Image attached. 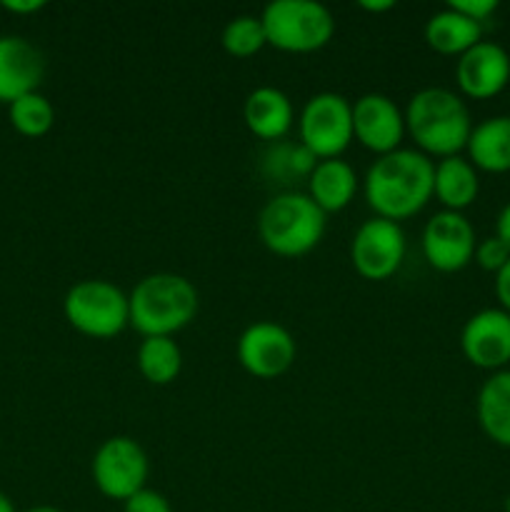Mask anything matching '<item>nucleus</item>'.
<instances>
[{
	"label": "nucleus",
	"mask_w": 510,
	"mask_h": 512,
	"mask_svg": "<svg viewBox=\"0 0 510 512\" xmlns=\"http://www.w3.org/2000/svg\"><path fill=\"white\" fill-rule=\"evenodd\" d=\"M435 163L420 150L400 148L380 155L363 180L365 203L375 218L408 220L433 200Z\"/></svg>",
	"instance_id": "obj_1"
},
{
	"label": "nucleus",
	"mask_w": 510,
	"mask_h": 512,
	"mask_svg": "<svg viewBox=\"0 0 510 512\" xmlns=\"http://www.w3.org/2000/svg\"><path fill=\"white\" fill-rule=\"evenodd\" d=\"M405 133L428 158H453L468 148L473 120L465 100L448 88H423L408 100Z\"/></svg>",
	"instance_id": "obj_2"
},
{
	"label": "nucleus",
	"mask_w": 510,
	"mask_h": 512,
	"mask_svg": "<svg viewBox=\"0 0 510 512\" xmlns=\"http://www.w3.org/2000/svg\"><path fill=\"white\" fill-rule=\"evenodd\" d=\"M130 328L143 338H173L195 320L200 298L188 278L175 273L145 275L128 295Z\"/></svg>",
	"instance_id": "obj_3"
},
{
	"label": "nucleus",
	"mask_w": 510,
	"mask_h": 512,
	"mask_svg": "<svg viewBox=\"0 0 510 512\" xmlns=\"http://www.w3.org/2000/svg\"><path fill=\"white\" fill-rule=\"evenodd\" d=\"M258 235L265 248L280 258H303L325 235V213L308 193H280L265 203L258 218Z\"/></svg>",
	"instance_id": "obj_4"
},
{
	"label": "nucleus",
	"mask_w": 510,
	"mask_h": 512,
	"mask_svg": "<svg viewBox=\"0 0 510 512\" xmlns=\"http://www.w3.org/2000/svg\"><path fill=\"white\" fill-rule=\"evenodd\" d=\"M265 38L280 53H315L335 35V18L315 0H273L260 13Z\"/></svg>",
	"instance_id": "obj_5"
},
{
	"label": "nucleus",
	"mask_w": 510,
	"mask_h": 512,
	"mask_svg": "<svg viewBox=\"0 0 510 512\" xmlns=\"http://www.w3.org/2000/svg\"><path fill=\"white\" fill-rule=\"evenodd\" d=\"M63 313L70 328L93 340H110L130 325L128 295L108 280H80L65 293Z\"/></svg>",
	"instance_id": "obj_6"
},
{
	"label": "nucleus",
	"mask_w": 510,
	"mask_h": 512,
	"mask_svg": "<svg viewBox=\"0 0 510 512\" xmlns=\"http://www.w3.org/2000/svg\"><path fill=\"white\" fill-rule=\"evenodd\" d=\"M300 145L315 160L340 158L353 143V103L340 93H318L298 120Z\"/></svg>",
	"instance_id": "obj_7"
},
{
	"label": "nucleus",
	"mask_w": 510,
	"mask_h": 512,
	"mask_svg": "<svg viewBox=\"0 0 510 512\" xmlns=\"http://www.w3.org/2000/svg\"><path fill=\"white\" fill-rule=\"evenodd\" d=\"M90 473H93V483L103 498L125 503L145 488L148 455L138 440L128 438V435H115L95 450Z\"/></svg>",
	"instance_id": "obj_8"
},
{
	"label": "nucleus",
	"mask_w": 510,
	"mask_h": 512,
	"mask_svg": "<svg viewBox=\"0 0 510 512\" xmlns=\"http://www.w3.org/2000/svg\"><path fill=\"white\" fill-rule=\"evenodd\" d=\"M405 260V233L400 223L370 218L355 230L350 243V263L355 273L370 283L393 278Z\"/></svg>",
	"instance_id": "obj_9"
},
{
	"label": "nucleus",
	"mask_w": 510,
	"mask_h": 512,
	"mask_svg": "<svg viewBox=\"0 0 510 512\" xmlns=\"http://www.w3.org/2000/svg\"><path fill=\"white\" fill-rule=\"evenodd\" d=\"M298 355V345L288 328L260 320L243 330L238 340V360L248 375L258 380H275L288 373Z\"/></svg>",
	"instance_id": "obj_10"
},
{
	"label": "nucleus",
	"mask_w": 510,
	"mask_h": 512,
	"mask_svg": "<svg viewBox=\"0 0 510 512\" xmlns=\"http://www.w3.org/2000/svg\"><path fill=\"white\" fill-rule=\"evenodd\" d=\"M475 230L463 213L440 210L423 228V255L438 273H458L475 258Z\"/></svg>",
	"instance_id": "obj_11"
},
{
	"label": "nucleus",
	"mask_w": 510,
	"mask_h": 512,
	"mask_svg": "<svg viewBox=\"0 0 510 512\" xmlns=\"http://www.w3.org/2000/svg\"><path fill=\"white\" fill-rule=\"evenodd\" d=\"M405 138V113L383 93H365L353 103V140L365 150L388 155L400 150Z\"/></svg>",
	"instance_id": "obj_12"
},
{
	"label": "nucleus",
	"mask_w": 510,
	"mask_h": 512,
	"mask_svg": "<svg viewBox=\"0 0 510 512\" xmlns=\"http://www.w3.org/2000/svg\"><path fill=\"white\" fill-rule=\"evenodd\" d=\"M460 350L465 360L480 370H505L510 363V313L485 308L470 315L460 333Z\"/></svg>",
	"instance_id": "obj_13"
},
{
	"label": "nucleus",
	"mask_w": 510,
	"mask_h": 512,
	"mask_svg": "<svg viewBox=\"0 0 510 512\" xmlns=\"http://www.w3.org/2000/svg\"><path fill=\"white\" fill-rule=\"evenodd\" d=\"M455 83L470 100H490L510 83V55L503 45L480 40L455 63Z\"/></svg>",
	"instance_id": "obj_14"
},
{
	"label": "nucleus",
	"mask_w": 510,
	"mask_h": 512,
	"mask_svg": "<svg viewBox=\"0 0 510 512\" xmlns=\"http://www.w3.org/2000/svg\"><path fill=\"white\" fill-rule=\"evenodd\" d=\"M43 53L20 35H0V103L10 105L43 83Z\"/></svg>",
	"instance_id": "obj_15"
},
{
	"label": "nucleus",
	"mask_w": 510,
	"mask_h": 512,
	"mask_svg": "<svg viewBox=\"0 0 510 512\" xmlns=\"http://www.w3.org/2000/svg\"><path fill=\"white\" fill-rule=\"evenodd\" d=\"M243 120L255 138L275 143V140L285 138L288 130L293 128V103L283 90L263 85L245 98Z\"/></svg>",
	"instance_id": "obj_16"
},
{
	"label": "nucleus",
	"mask_w": 510,
	"mask_h": 512,
	"mask_svg": "<svg viewBox=\"0 0 510 512\" xmlns=\"http://www.w3.org/2000/svg\"><path fill=\"white\" fill-rule=\"evenodd\" d=\"M360 183L353 165L345 160H318L313 173L308 175V195L325 215L340 213L353 203Z\"/></svg>",
	"instance_id": "obj_17"
},
{
	"label": "nucleus",
	"mask_w": 510,
	"mask_h": 512,
	"mask_svg": "<svg viewBox=\"0 0 510 512\" xmlns=\"http://www.w3.org/2000/svg\"><path fill=\"white\" fill-rule=\"evenodd\" d=\"M478 193V170H475V165L468 158L453 155V158L438 160L433 180V198L443 205V210L463 213L465 208H470L478 200Z\"/></svg>",
	"instance_id": "obj_18"
},
{
	"label": "nucleus",
	"mask_w": 510,
	"mask_h": 512,
	"mask_svg": "<svg viewBox=\"0 0 510 512\" xmlns=\"http://www.w3.org/2000/svg\"><path fill=\"white\" fill-rule=\"evenodd\" d=\"M465 153L475 170L510 173V115H495L473 125Z\"/></svg>",
	"instance_id": "obj_19"
},
{
	"label": "nucleus",
	"mask_w": 510,
	"mask_h": 512,
	"mask_svg": "<svg viewBox=\"0 0 510 512\" xmlns=\"http://www.w3.org/2000/svg\"><path fill=\"white\" fill-rule=\"evenodd\" d=\"M480 40H483V25L455 13L453 8L438 10L425 23V43L440 55L460 58L470 48H475Z\"/></svg>",
	"instance_id": "obj_20"
},
{
	"label": "nucleus",
	"mask_w": 510,
	"mask_h": 512,
	"mask_svg": "<svg viewBox=\"0 0 510 512\" xmlns=\"http://www.w3.org/2000/svg\"><path fill=\"white\" fill-rule=\"evenodd\" d=\"M475 413L483 433L495 445L510 448V370H498L485 380Z\"/></svg>",
	"instance_id": "obj_21"
},
{
	"label": "nucleus",
	"mask_w": 510,
	"mask_h": 512,
	"mask_svg": "<svg viewBox=\"0 0 510 512\" xmlns=\"http://www.w3.org/2000/svg\"><path fill=\"white\" fill-rule=\"evenodd\" d=\"M135 363L150 385H170L183 370V353L173 338H143Z\"/></svg>",
	"instance_id": "obj_22"
},
{
	"label": "nucleus",
	"mask_w": 510,
	"mask_h": 512,
	"mask_svg": "<svg viewBox=\"0 0 510 512\" xmlns=\"http://www.w3.org/2000/svg\"><path fill=\"white\" fill-rule=\"evenodd\" d=\"M10 125L25 138H43L55 125V108L43 93H28L8 105Z\"/></svg>",
	"instance_id": "obj_23"
},
{
	"label": "nucleus",
	"mask_w": 510,
	"mask_h": 512,
	"mask_svg": "<svg viewBox=\"0 0 510 512\" xmlns=\"http://www.w3.org/2000/svg\"><path fill=\"white\" fill-rule=\"evenodd\" d=\"M223 50L233 58H253L260 50L268 45V38H265V28L260 15H238V18L230 20L223 30Z\"/></svg>",
	"instance_id": "obj_24"
},
{
	"label": "nucleus",
	"mask_w": 510,
	"mask_h": 512,
	"mask_svg": "<svg viewBox=\"0 0 510 512\" xmlns=\"http://www.w3.org/2000/svg\"><path fill=\"white\" fill-rule=\"evenodd\" d=\"M473 260L480 265V268L488 270V273H498V270L510 260V250L498 235H490V238L480 240V243L475 245Z\"/></svg>",
	"instance_id": "obj_25"
},
{
	"label": "nucleus",
	"mask_w": 510,
	"mask_h": 512,
	"mask_svg": "<svg viewBox=\"0 0 510 512\" xmlns=\"http://www.w3.org/2000/svg\"><path fill=\"white\" fill-rule=\"evenodd\" d=\"M123 512H173V505L158 490L143 488L123 503Z\"/></svg>",
	"instance_id": "obj_26"
},
{
	"label": "nucleus",
	"mask_w": 510,
	"mask_h": 512,
	"mask_svg": "<svg viewBox=\"0 0 510 512\" xmlns=\"http://www.w3.org/2000/svg\"><path fill=\"white\" fill-rule=\"evenodd\" d=\"M448 8L483 25L498 10V0H450Z\"/></svg>",
	"instance_id": "obj_27"
},
{
	"label": "nucleus",
	"mask_w": 510,
	"mask_h": 512,
	"mask_svg": "<svg viewBox=\"0 0 510 512\" xmlns=\"http://www.w3.org/2000/svg\"><path fill=\"white\" fill-rule=\"evenodd\" d=\"M495 298H498L500 310L510 313V260L495 273Z\"/></svg>",
	"instance_id": "obj_28"
},
{
	"label": "nucleus",
	"mask_w": 510,
	"mask_h": 512,
	"mask_svg": "<svg viewBox=\"0 0 510 512\" xmlns=\"http://www.w3.org/2000/svg\"><path fill=\"white\" fill-rule=\"evenodd\" d=\"M0 5H3L8 13H15V15H30L45 8L43 0H3Z\"/></svg>",
	"instance_id": "obj_29"
},
{
	"label": "nucleus",
	"mask_w": 510,
	"mask_h": 512,
	"mask_svg": "<svg viewBox=\"0 0 510 512\" xmlns=\"http://www.w3.org/2000/svg\"><path fill=\"white\" fill-rule=\"evenodd\" d=\"M495 235H498V238L503 240V243L508 245V250H510V203L505 205L503 210H500L498 223H495Z\"/></svg>",
	"instance_id": "obj_30"
},
{
	"label": "nucleus",
	"mask_w": 510,
	"mask_h": 512,
	"mask_svg": "<svg viewBox=\"0 0 510 512\" xmlns=\"http://www.w3.org/2000/svg\"><path fill=\"white\" fill-rule=\"evenodd\" d=\"M360 8L363 10H368V13H388V10H393L395 8V3L393 0H360Z\"/></svg>",
	"instance_id": "obj_31"
},
{
	"label": "nucleus",
	"mask_w": 510,
	"mask_h": 512,
	"mask_svg": "<svg viewBox=\"0 0 510 512\" xmlns=\"http://www.w3.org/2000/svg\"><path fill=\"white\" fill-rule=\"evenodd\" d=\"M0 512H15L13 503H10V498H8V495H3V493H0Z\"/></svg>",
	"instance_id": "obj_32"
},
{
	"label": "nucleus",
	"mask_w": 510,
	"mask_h": 512,
	"mask_svg": "<svg viewBox=\"0 0 510 512\" xmlns=\"http://www.w3.org/2000/svg\"><path fill=\"white\" fill-rule=\"evenodd\" d=\"M25 512H63V510L53 508V505H35V508H28Z\"/></svg>",
	"instance_id": "obj_33"
}]
</instances>
